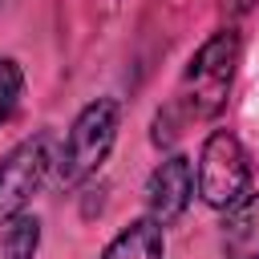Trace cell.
<instances>
[{"label": "cell", "instance_id": "1", "mask_svg": "<svg viewBox=\"0 0 259 259\" xmlns=\"http://www.w3.org/2000/svg\"><path fill=\"white\" fill-rule=\"evenodd\" d=\"M239 49H243V40L235 28H219L194 49V57L186 61V73L178 81L174 105H170V113H178V121H210L223 113L235 69H239Z\"/></svg>", "mask_w": 259, "mask_h": 259}, {"label": "cell", "instance_id": "2", "mask_svg": "<svg viewBox=\"0 0 259 259\" xmlns=\"http://www.w3.org/2000/svg\"><path fill=\"white\" fill-rule=\"evenodd\" d=\"M117 130H121V105L113 97H93L89 105L77 109L61 150H57V178L61 186H81L89 182L105 158L117 146Z\"/></svg>", "mask_w": 259, "mask_h": 259}, {"label": "cell", "instance_id": "3", "mask_svg": "<svg viewBox=\"0 0 259 259\" xmlns=\"http://www.w3.org/2000/svg\"><path fill=\"white\" fill-rule=\"evenodd\" d=\"M251 186V162L243 142L231 130H210L202 138L198 162H194V190L210 210H231L247 198Z\"/></svg>", "mask_w": 259, "mask_h": 259}, {"label": "cell", "instance_id": "4", "mask_svg": "<svg viewBox=\"0 0 259 259\" xmlns=\"http://www.w3.org/2000/svg\"><path fill=\"white\" fill-rule=\"evenodd\" d=\"M53 166H57V154H53L49 130H36L32 138L16 142L0 158V227L12 223L16 214H24V206L36 198V190L45 186Z\"/></svg>", "mask_w": 259, "mask_h": 259}, {"label": "cell", "instance_id": "5", "mask_svg": "<svg viewBox=\"0 0 259 259\" xmlns=\"http://www.w3.org/2000/svg\"><path fill=\"white\" fill-rule=\"evenodd\" d=\"M194 194V162L186 154H166L146 178V214L162 227H174L190 210Z\"/></svg>", "mask_w": 259, "mask_h": 259}, {"label": "cell", "instance_id": "6", "mask_svg": "<svg viewBox=\"0 0 259 259\" xmlns=\"http://www.w3.org/2000/svg\"><path fill=\"white\" fill-rule=\"evenodd\" d=\"M219 251L223 259H259V194H247L227 210Z\"/></svg>", "mask_w": 259, "mask_h": 259}, {"label": "cell", "instance_id": "7", "mask_svg": "<svg viewBox=\"0 0 259 259\" xmlns=\"http://www.w3.org/2000/svg\"><path fill=\"white\" fill-rule=\"evenodd\" d=\"M97 259H166V227L142 214L130 227H121Z\"/></svg>", "mask_w": 259, "mask_h": 259}, {"label": "cell", "instance_id": "8", "mask_svg": "<svg viewBox=\"0 0 259 259\" xmlns=\"http://www.w3.org/2000/svg\"><path fill=\"white\" fill-rule=\"evenodd\" d=\"M36 247H40V219L16 214L12 223H4L0 259H36Z\"/></svg>", "mask_w": 259, "mask_h": 259}, {"label": "cell", "instance_id": "9", "mask_svg": "<svg viewBox=\"0 0 259 259\" xmlns=\"http://www.w3.org/2000/svg\"><path fill=\"white\" fill-rule=\"evenodd\" d=\"M20 97H24V69L16 57L0 53V130L12 121V113L20 109Z\"/></svg>", "mask_w": 259, "mask_h": 259}, {"label": "cell", "instance_id": "10", "mask_svg": "<svg viewBox=\"0 0 259 259\" xmlns=\"http://www.w3.org/2000/svg\"><path fill=\"white\" fill-rule=\"evenodd\" d=\"M255 4H259V0H227V12H235V16H239V12L255 8Z\"/></svg>", "mask_w": 259, "mask_h": 259}, {"label": "cell", "instance_id": "11", "mask_svg": "<svg viewBox=\"0 0 259 259\" xmlns=\"http://www.w3.org/2000/svg\"><path fill=\"white\" fill-rule=\"evenodd\" d=\"M0 4H4V0H0Z\"/></svg>", "mask_w": 259, "mask_h": 259}]
</instances>
